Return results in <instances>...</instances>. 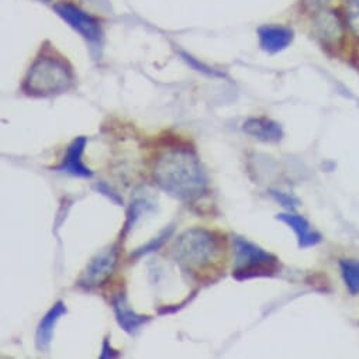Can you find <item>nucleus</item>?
I'll return each mask as SVG.
<instances>
[{
	"instance_id": "obj_1",
	"label": "nucleus",
	"mask_w": 359,
	"mask_h": 359,
	"mask_svg": "<svg viewBox=\"0 0 359 359\" xmlns=\"http://www.w3.org/2000/svg\"><path fill=\"white\" fill-rule=\"evenodd\" d=\"M154 179L162 191L184 202H194L208 191L206 173L191 151L177 149L159 156Z\"/></svg>"
},
{
	"instance_id": "obj_2",
	"label": "nucleus",
	"mask_w": 359,
	"mask_h": 359,
	"mask_svg": "<svg viewBox=\"0 0 359 359\" xmlns=\"http://www.w3.org/2000/svg\"><path fill=\"white\" fill-rule=\"evenodd\" d=\"M224 252L223 238L206 229H191L179 237L172 254L176 262L191 272H201L217 262Z\"/></svg>"
},
{
	"instance_id": "obj_3",
	"label": "nucleus",
	"mask_w": 359,
	"mask_h": 359,
	"mask_svg": "<svg viewBox=\"0 0 359 359\" xmlns=\"http://www.w3.org/2000/svg\"><path fill=\"white\" fill-rule=\"evenodd\" d=\"M72 82L74 72L67 61L43 55L32 65L25 79V89L36 96H51L68 90Z\"/></svg>"
},
{
	"instance_id": "obj_4",
	"label": "nucleus",
	"mask_w": 359,
	"mask_h": 359,
	"mask_svg": "<svg viewBox=\"0 0 359 359\" xmlns=\"http://www.w3.org/2000/svg\"><path fill=\"white\" fill-rule=\"evenodd\" d=\"M233 251V276L237 280L272 276L279 271V259L247 238L234 237Z\"/></svg>"
},
{
	"instance_id": "obj_5",
	"label": "nucleus",
	"mask_w": 359,
	"mask_h": 359,
	"mask_svg": "<svg viewBox=\"0 0 359 359\" xmlns=\"http://www.w3.org/2000/svg\"><path fill=\"white\" fill-rule=\"evenodd\" d=\"M118 251L114 245H110L100 251L86 266L82 272L81 278L78 279V286L83 289H95L104 283L117 266Z\"/></svg>"
},
{
	"instance_id": "obj_6",
	"label": "nucleus",
	"mask_w": 359,
	"mask_h": 359,
	"mask_svg": "<svg viewBox=\"0 0 359 359\" xmlns=\"http://www.w3.org/2000/svg\"><path fill=\"white\" fill-rule=\"evenodd\" d=\"M54 11L64 22L68 23V26H71L75 32H78L85 40H88L89 43L100 41L102 29L99 22L95 18L81 11L78 6L67 2L54 5Z\"/></svg>"
},
{
	"instance_id": "obj_7",
	"label": "nucleus",
	"mask_w": 359,
	"mask_h": 359,
	"mask_svg": "<svg viewBox=\"0 0 359 359\" xmlns=\"http://www.w3.org/2000/svg\"><path fill=\"white\" fill-rule=\"evenodd\" d=\"M86 144H88V138L86 137L75 138L69 144L62 162L60 165H57L54 168V170L62 172V173H68V175L75 176V177L90 179L93 176V172L83 163V159H82V155L85 152Z\"/></svg>"
},
{
	"instance_id": "obj_8",
	"label": "nucleus",
	"mask_w": 359,
	"mask_h": 359,
	"mask_svg": "<svg viewBox=\"0 0 359 359\" xmlns=\"http://www.w3.org/2000/svg\"><path fill=\"white\" fill-rule=\"evenodd\" d=\"M68 313V309L64 302H57L43 317V320L39 324L37 332H36V348L40 352H48L51 348V342L54 338V330L57 323Z\"/></svg>"
},
{
	"instance_id": "obj_9",
	"label": "nucleus",
	"mask_w": 359,
	"mask_h": 359,
	"mask_svg": "<svg viewBox=\"0 0 359 359\" xmlns=\"http://www.w3.org/2000/svg\"><path fill=\"white\" fill-rule=\"evenodd\" d=\"M113 310H114L117 324L124 332L130 335H135L151 320V317L148 316L137 314L128 306L124 294H118L113 299Z\"/></svg>"
},
{
	"instance_id": "obj_10",
	"label": "nucleus",
	"mask_w": 359,
	"mask_h": 359,
	"mask_svg": "<svg viewBox=\"0 0 359 359\" xmlns=\"http://www.w3.org/2000/svg\"><path fill=\"white\" fill-rule=\"evenodd\" d=\"M259 46L269 54L283 51L293 40V32L282 26H264L258 30Z\"/></svg>"
},
{
	"instance_id": "obj_11",
	"label": "nucleus",
	"mask_w": 359,
	"mask_h": 359,
	"mask_svg": "<svg viewBox=\"0 0 359 359\" xmlns=\"http://www.w3.org/2000/svg\"><path fill=\"white\" fill-rule=\"evenodd\" d=\"M243 130L248 135L262 142H279L283 138V130L280 124L265 117L248 118L243 124Z\"/></svg>"
},
{
	"instance_id": "obj_12",
	"label": "nucleus",
	"mask_w": 359,
	"mask_h": 359,
	"mask_svg": "<svg viewBox=\"0 0 359 359\" xmlns=\"http://www.w3.org/2000/svg\"><path fill=\"white\" fill-rule=\"evenodd\" d=\"M278 220H280L282 223H285L286 226H289L297 236V241H299V247L300 248H310V247H316L317 244L321 243V234L314 231L310 226V223L297 215H278L276 217Z\"/></svg>"
},
{
	"instance_id": "obj_13",
	"label": "nucleus",
	"mask_w": 359,
	"mask_h": 359,
	"mask_svg": "<svg viewBox=\"0 0 359 359\" xmlns=\"http://www.w3.org/2000/svg\"><path fill=\"white\" fill-rule=\"evenodd\" d=\"M155 209V203L152 201H149L148 198L145 196H140L137 199H134L131 202V206L127 212V222H126V226H124V236L140 222V219L145 215V213H149Z\"/></svg>"
},
{
	"instance_id": "obj_14",
	"label": "nucleus",
	"mask_w": 359,
	"mask_h": 359,
	"mask_svg": "<svg viewBox=\"0 0 359 359\" xmlns=\"http://www.w3.org/2000/svg\"><path fill=\"white\" fill-rule=\"evenodd\" d=\"M341 272L351 293H359V261H341Z\"/></svg>"
},
{
	"instance_id": "obj_15",
	"label": "nucleus",
	"mask_w": 359,
	"mask_h": 359,
	"mask_svg": "<svg viewBox=\"0 0 359 359\" xmlns=\"http://www.w3.org/2000/svg\"><path fill=\"white\" fill-rule=\"evenodd\" d=\"M172 233H173V227H169V229L163 230L156 238L151 240L148 244H145V245L140 247L138 250H135L134 254L131 255V258H135V259H137V258H141V257H144V255H147V254H151V252H154V251H158V250L168 241V238L172 236Z\"/></svg>"
},
{
	"instance_id": "obj_16",
	"label": "nucleus",
	"mask_w": 359,
	"mask_h": 359,
	"mask_svg": "<svg viewBox=\"0 0 359 359\" xmlns=\"http://www.w3.org/2000/svg\"><path fill=\"white\" fill-rule=\"evenodd\" d=\"M271 196L283 208L289 209V210H294L299 208L300 202L297 198L292 196V195H287V194H283V192H278V191H271Z\"/></svg>"
},
{
	"instance_id": "obj_17",
	"label": "nucleus",
	"mask_w": 359,
	"mask_h": 359,
	"mask_svg": "<svg viewBox=\"0 0 359 359\" xmlns=\"http://www.w3.org/2000/svg\"><path fill=\"white\" fill-rule=\"evenodd\" d=\"M181 55H182V58H184V60H185L191 67H194L196 71L203 72V74H206V75H209V76H223V74H220V72H217V71H215V69L209 68L208 65H205V64L199 62L198 60H195V58H194V57H191L189 54L181 53Z\"/></svg>"
},
{
	"instance_id": "obj_18",
	"label": "nucleus",
	"mask_w": 359,
	"mask_h": 359,
	"mask_svg": "<svg viewBox=\"0 0 359 359\" xmlns=\"http://www.w3.org/2000/svg\"><path fill=\"white\" fill-rule=\"evenodd\" d=\"M97 191H99L102 195L107 196V198H109L111 202H114L116 205H123V201L118 198V195H117V194H114L111 189H109V187H107V185H104V184L97 185Z\"/></svg>"
},
{
	"instance_id": "obj_19",
	"label": "nucleus",
	"mask_w": 359,
	"mask_h": 359,
	"mask_svg": "<svg viewBox=\"0 0 359 359\" xmlns=\"http://www.w3.org/2000/svg\"><path fill=\"white\" fill-rule=\"evenodd\" d=\"M117 356H120V352L114 351V349L110 346L109 339H104V342H103V352L100 353V358H102V359H106V358H117Z\"/></svg>"
}]
</instances>
